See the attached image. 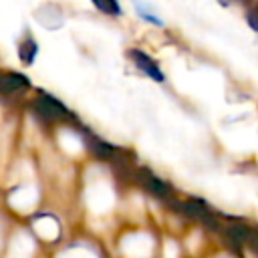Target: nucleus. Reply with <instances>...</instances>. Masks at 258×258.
Returning a JSON list of instances; mask_svg holds the SVG:
<instances>
[{
  "label": "nucleus",
  "mask_w": 258,
  "mask_h": 258,
  "mask_svg": "<svg viewBox=\"0 0 258 258\" xmlns=\"http://www.w3.org/2000/svg\"><path fill=\"white\" fill-rule=\"evenodd\" d=\"M32 109H34V115L40 117V119L46 121V123H58V121H69V119H73V113H71L60 101H56L54 97L44 95V93H40V95L34 99Z\"/></svg>",
  "instance_id": "1"
},
{
  "label": "nucleus",
  "mask_w": 258,
  "mask_h": 258,
  "mask_svg": "<svg viewBox=\"0 0 258 258\" xmlns=\"http://www.w3.org/2000/svg\"><path fill=\"white\" fill-rule=\"evenodd\" d=\"M133 179L145 189V191H149L151 196H155V198H159V200H163V202H167V204H175V200H173V191H171V187H169V183H165L161 177H157L153 171H149L147 167H137L135 171H133Z\"/></svg>",
  "instance_id": "2"
},
{
  "label": "nucleus",
  "mask_w": 258,
  "mask_h": 258,
  "mask_svg": "<svg viewBox=\"0 0 258 258\" xmlns=\"http://www.w3.org/2000/svg\"><path fill=\"white\" fill-rule=\"evenodd\" d=\"M173 208H177V210H179L181 214H185L187 218L198 220V222H202L204 226H208V228H212V230H222V224L218 222V218L214 216V212H212L202 200H198V198H189V200H185V202H175Z\"/></svg>",
  "instance_id": "3"
},
{
  "label": "nucleus",
  "mask_w": 258,
  "mask_h": 258,
  "mask_svg": "<svg viewBox=\"0 0 258 258\" xmlns=\"http://www.w3.org/2000/svg\"><path fill=\"white\" fill-rule=\"evenodd\" d=\"M87 143H89V149L99 159H105V161H111V163H127L123 149H119L111 143H105V141H101L99 137H93V135L87 137Z\"/></svg>",
  "instance_id": "4"
},
{
  "label": "nucleus",
  "mask_w": 258,
  "mask_h": 258,
  "mask_svg": "<svg viewBox=\"0 0 258 258\" xmlns=\"http://www.w3.org/2000/svg\"><path fill=\"white\" fill-rule=\"evenodd\" d=\"M129 56L133 58V62L137 64V69L139 71H143L147 77H151L153 81H157V83H163V73H161V69L157 67V62L149 56V54H145V52H141V50H137V48H133L131 52H129Z\"/></svg>",
  "instance_id": "5"
},
{
  "label": "nucleus",
  "mask_w": 258,
  "mask_h": 258,
  "mask_svg": "<svg viewBox=\"0 0 258 258\" xmlns=\"http://www.w3.org/2000/svg\"><path fill=\"white\" fill-rule=\"evenodd\" d=\"M28 89V79L18 73H2L0 75V95H14Z\"/></svg>",
  "instance_id": "6"
},
{
  "label": "nucleus",
  "mask_w": 258,
  "mask_h": 258,
  "mask_svg": "<svg viewBox=\"0 0 258 258\" xmlns=\"http://www.w3.org/2000/svg\"><path fill=\"white\" fill-rule=\"evenodd\" d=\"M18 52H20L22 62H24V64H30V62L34 60V54H36V44H34V40H24V42L20 44Z\"/></svg>",
  "instance_id": "7"
},
{
  "label": "nucleus",
  "mask_w": 258,
  "mask_h": 258,
  "mask_svg": "<svg viewBox=\"0 0 258 258\" xmlns=\"http://www.w3.org/2000/svg\"><path fill=\"white\" fill-rule=\"evenodd\" d=\"M93 4L101 10V12H105V14H121V6H119V2L117 0H93Z\"/></svg>",
  "instance_id": "8"
},
{
  "label": "nucleus",
  "mask_w": 258,
  "mask_h": 258,
  "mask_svg": "<svg viewBox=\"0 0 258 258\" xmlns=\"http://www.w3.org/2000/svg\"><path fill=\"white\" fill-rule=\"evenodd\" d=\"M135 6H137V12H139V16H141V18H145L147 22H151V24H155V26H161V24H163V22H161L157 16H153L151 12H147V10H145V6H143L141 2H135Z\"/></svg>",
  "instance_id": "9"
},
{
  "label": "nucleus",
  "mask_w": 258,
  "mask_h": 258,
  "mask_svg": "<svg viewBox=\"0 0 258 258\" xmlns=\"http://www.w3.org/2000/svg\"><path fill=\"white\" fill-rule=\"evenodd\" d=\"M246 244L258 254V228H256V226H248V238H246Z\"/></svg>",
  "instance_id": "10"
},
{
  "label": "nucleus",
  "mask_w": 258,
  "mask_h": 258,
  "mask_svg": "<svg viewBox=\"0 0 258 258\" xmlns=\"http://www.w3.org/2000/svg\"><path fill=\"white\" fill-rule=\"evenodd\" d=\"M236 2H248V0H236Z\"/></svg>",
  "instance_id": "11"
}]
</instances>
